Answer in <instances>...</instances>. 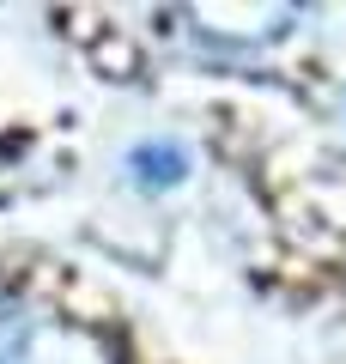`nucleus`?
I'll use <instances>...</instances> for the list:
<instances>
[{
  "instance_id": "obj_1",
  "label": "nucleus",
  "mask_w": 346,
  "mask_h": 364,
  "mask_svg": "<svg viewBox=\"0 0 346 364\" xmlns=\"http://www.w3.org/2000/svg\"><path fill=\"white\" fill-rule=\"evenodd\" d=\"M128 170H134V182H146V188H170V182H182L189 176V152H182L177 140H152V146H134L128 152Z\"/></svg>"
}]
</instances>
